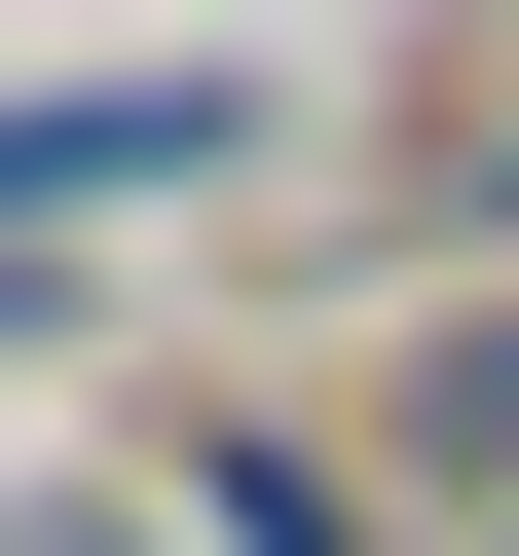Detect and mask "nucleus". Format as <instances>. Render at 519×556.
I'll use <instances>...</instances> for the list:
<instances>
[{"label":"nucleus","mask_w":519,"mask_h":556,"mask_svg":"<svg viewBox=\"0 0 519 556\" xmlns=\"http://www.w3.org/2000/svg\"><path fill=\"white\" fill-rule=\"evenodd\" d=\"M223 149H260V75H38V112H0V260L112 223V186H223Z\"/></svg>","instance_id":"f257e3e1"},{"label":"nucleus","mask_w":519,"mask_h":556,"mask_svg":"<svg viewBox=\"0 0 519 556\" xmlns=\"http://www.w3.org/2000/svg\"><path fill=\"white\" fill-rule=\"evenodd\" d=\"M149 519H186V556H371V482H334V445H260V408H186Z\"/></svg>","instance_id":"f03ea898"},{"label":"nucleus","mask_w":519,"mask_h":556,"mask_svg":"<svg viewBox=\"0 0 519 556\" xmlns=\"http://www.w3.org/2000/svg\"><path fill=\"white\" fill-rule=\"evenodd\" d=\"M408 482H482V519H519V298H445V371H408Z\"/></svg>","instance_id":"7ed1b4c3"},{"label":"nucleus","mask_w":519,"mask_h":556,"mask_svg":"<svg viewBox=\"0 0 519 556\" xmlns=\"http://www.w3.org/2000/svg\"><path fill=\"white\" fill-rule=\"evenodd\" d=\"M0 556H186V519H149V482H38V519H0Z\"/></svg>","instance_id":"20e7f679"}]
</instances>
